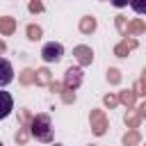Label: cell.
<instances>
[{
    "label": "cell",
    "instance_id": "7a4b0ae2",
    "mask_svg": "<svg viewBox=\"0 0 146 146\" xmlns=\"http://www.w3.org/2000/svg\"><path fill=\"white\" fill-rule=\"evenodd\" d=\"M62 55H64V46L57 43V41H48V43L41 48V59H43L46 64H55V62H59Z\"/></svg>",
    "mask_w": 146,
    "mask_h": 146
},
{
    "label": "cell",
    "instance_id": "52a82bcc",
    "mask_svg": "<svg viewBox=\"0 0 146 146\" xmlns=\"http://www.w3.org/2000/svg\"><path fill=\"white\" fill-rule=\"evenodd\" d=\"M116 7H123V5H128V0H112Z\"/></svg>",
    "mask_w": 146,
    "mask_h": 146
},
{
    "label": "cell",
    "instance_id": "5b68a950",
    "mask_svg": "<svg viewBox=\"0 0 146 146\" xmlns=\"http://www.w3.org/2000/svg\"><path fill=\"white\" fill-rule=\"evenodd\" d=\"M80 80H82V71L80 68H68L66 71V87H78L80 84Z\"/></svg>",
    "mask_w": 146,
    "mask_h": 146
},
{
    "label": "cell",
    "instance_id": "8992f818",
    "mask_svg": "<svg viewBox=\"0 0 146 146\" xmlns=\"http://www.w3.org/2000/svg\"><path fill=\"white\" fill-rule=\"evenodd\" d=\"M128 2L137 14H146V0H128Z\"/></svg>",
    "mask_w": 146,
    "mask_h": 146
},
{
    "label": "cell",
    "instance_id": "6da1fadb",
    "mask_svg": "<svg viewBox=\"0 0 146 146\" xmlns=\"http://www.w3.org/2000/svg\"><path fill=\"white\" fill-rule=\"evenodd\" d=\"M32 137L34 139H39V141H52V121H50V116L48 114H36L34 119H32Z\"/></svg>",
    "mask_w": 146,
    "mask_h": 146
},
{
    "label": "cell",
    "instance_id": "277c9868",
    "mask_svg": "<svg viewBox=\"0 0 146 146\" xmlns=\"http://www.w3.org/2000/svg\"><path fill=\"white\" fill-rule=\"evenodd\" d=\"M11 110H14V98H11V94H9V91H0V121L7 119V116L11 114Z\"/></svg>",
    "mask_w": 146,
    "mask_h": 146
},
{
    "label": "cell",
    "instance_id": "3957f363",
    "mask_svg": "<svg viewBox=\"0 0 146 146\" xmlns=\"http://www.w3.org/2000/svg\"><path fill=\"white\" fill-rule=\"evenodd\" d=\"M11 80H14V66L9 59L0 57V87H7Z\"/></svg>",
    "mask_w": 146,
    "mask_h": 146
},
{
    "label": "cell",
    "instance_id": "ba28073f",
    "mask_svg": "<svg viewBox=\"0 0 146 146\" xmlns=\"http://www.w3.org/2000/svg\"><path fill=\"white\" fill-rule=\"evenodd\" d=\"M0 146H2V141H0Z\"/></svg>",
    "mask_w": 146,
    "mask_h": 146
}]
</instances>
